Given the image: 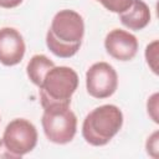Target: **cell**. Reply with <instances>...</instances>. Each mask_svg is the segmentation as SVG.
<instances>
[{
  "label": "cell",
  "instance_id": "1",
  "mask_svg": "<svg viewBox=\"0 0 159 159\" xmlns=\"http://www.w3.org/2000/svg\"><path fill=\"white\" fill-rule=\"evenodd\" d=\"M84 36L83 17L75 10L63 9L55 14L46 34L47 48L60 58L75 56Z\"/></svg>",
  "mask_w": 159,
  "mask_h": 159
},
{
  "label": "cell",
  "instance_id": "2",
  "mask_svg": "<svg viewBox=\"0 0 159 159\" xmlns=\"http://www.w3.org/2000/svg\"><path fill=\"white\" fill-rule=\"evenodd\" d=\"M123 125V113L114 104L92 109L82 123V137L93 147L108 144Z\"/></svg>",
  "mask_w": 159,
  "mask_h": 159
},
{
  "label": "cell",
  "instance_id": "3",
  "mask_svg": "<svg viewBox=\"0 0 159 159\" xmlns=\"http://www.w3.org/2000/svg\"><path fill=\"white\" fill-rule=\"evenodd\" d=\"M78 87L77 72L67 66H53L45 76L40 88L42 108L70 106L72 94Z\"/></svg>",
  "mask_w": 159,
  "mask_h": 159
},
{
  "label": "cell",
  "instance_id": "4",
  "mask_svg": "<svg viewBox=\"0 0 159 159\" xmlns=\"http://www.w3.org/2000/svg\"><path fill=\"white\" fill-rule=\"evenodd\" d=\"M41 124L46 138L55 144L70 143L77 132V117L70 109V106L45 108Z\"/></svg>",
  "mask_w": 159,
  "mask_h": 159
},
{
  "label": "cell",
  "instance_id": "5",
  "mask_svg": "<svg viewBox=\"0 0 159 159\" xmlns=\"http://www.w3.org/2000/svg\"><path fill=\"white\" fill-rule=\"evenodd\" d=\"M1 140L15 159H20L35 149L37 144V130L30 120L15 118L5 127Z\"/></svg>",
  "mask_w": 159,
  "mask_h": 159
},
{
  "label": "cell",
  "instance_id": "6",
  "mask_svg": "<svg viewBox=\"0 0 159 159\" xmlns=\"http://www.w3.org/2000/svg\"><path fill=\"white\" fill-rule=\"evenodd\" d=\"M118 87V75L107 62H96L86 72V88L89 96L97 99L111 97Z\"/></svg>",
  "mask_w": 159,
  "mask_h": 159
},
{
  "label": "cell",
  "instance_id": "7",
  "mask_svg": "<svg viewBox=\"0 0 159 159\" xmlns=\"http://www.w3.org/2000/svg\"><path fill=\"white\" fill-rule=\"evenodd\" d=\"M107 53L117 61H129L138 52L137 37L122 29H113L104 39Z\"/></svg>",
  "mask_w": 159,
  "mask_h": 159
},
{
  "label": "cell",
  "instance_id": "8",
  "mask_svg": "<svg viewBox=\"0 0 159 159\" xmlns=\"http://www.w3.org/2000/svg\"><path fill=\"white\" fill-rule=\"evenodd\" d=\"M26 46L22 35L14 27L0 29V63L15 66L25 56Z\"/></svg>",
  "mask_w": 159,
  "mask_h": 159
},
{
  "label": "cell",
  "instance_id": "9",
  "mask_svg": "<svg viewBox=\"0 0 159 159\" xmlns=\"http://www.w3.org/2000/svg\"><path fill=\"white\" fill-rule=\"evenodd\" d=\"M119 20L127 29L140 31L150 22L149 6L143 0H132L130 6L119 14Z\"/></svg>",
  "mask_w": 159,
  "mask_h": 159
},
{
  "label": "cell",
  "instance_id": "10",
  "mask_svg": "<svg viewBox=\"0 0 159 159\" xmlns=\"http://www.w3.org/2000/svg\"><path fill=\"white\" fill-rule=\"evenodd\" d=\"M55 66L53 61L45 55H34L26 66V73L29 80L37 87L41 86L46 73Z\"/></svg>",
  "mask_w": 159,
  "mask_h": 159
},
{
  "label": "cell",
  "instance_id": "11",
  "mask_svg": "<svg viewBox=\"0 0 159 159\" xmlns=\"http://www.w3.org/2000/svg\"><path fill=\"white\" fill-rule=\"evenodd\" d=\"M96 1L102 4V6L108 11L116 12V14L123 12L132 4V0H96Z\"/></svg>",
  "mask_w": 159,
  "mask_h": 159
},
{
  "label": "cell",
  "instance_id": "12",
  "mask_svg": "<svg viewBox=\"0 0 159 159\" xmlns=\"http://www.w3.org/2000/svg\"><path fill=\"white\" fill-rule=\"evenodd\" d=\"M145 60L150 70L158 75V41H153L145 48Z\"/></svg>",
  "mask_w": 159,
  "mask_h": 159
},
{
  "label": "cell",
  "instance_id": "13",
  "mask_svg": "<svg viewBox=\"0 0 159 159\" xmlns=\"http://www.w3.org/2000/svg\"><path fill=\"white\" fill-rule=\"evenodd\" d=\"M147 108H148V114L152 117V119L155 123H159V120H158V93H154L148 99Z\"/></svg>",
  "mask_w": 159,
  "mask_h": 159
},
{
  "label": "cell",
  "instance_id": "14",
  "mask_svg": "<svg viewBox=\"0 0 159 159\" xmlns=\"http://www.w3.org/2000/svg\"><path fill=\"white\" fill-rule=\"evenodd\" d=\"M145 148H147V153L153 157V158H157L158 157V130L154 132L147 140V144H145Z\"/></svg>",
  "mask_w": 159,
  "mask_h": 159
},
{
  "label": "cell",
  "instance_id": "15",
  "mask_svg": "<svg viewBox=\"0 0 159 159\" xmlns=\"http://www.w3.org/2000/svg\"><path fill=\"white\" fill-rule=\"evenodd\" d=\"M24 0H0V7L4 9H12L19 6Z\"/></svg>",
  "mask_w": 159,
  "mask_h": 159
},
{
  "label": "cell",
  "instance_id": "16",
  "mask_svg": "<svg viewBox=\"0 0 159 159\" xmlns=\"http://www.w3.org/2000/svg\"><path fill=\"white\" fill-rule=\"evenodd\" d=\"M0 159H15V157L7 150V148L5 147L1 139H0Z\"/></svg>",
  "mask_w": 159,
  "mask_h": 159
}]
</instances>
